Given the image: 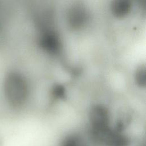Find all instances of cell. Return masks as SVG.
Instances as JSON below:
<instances>
[{
    "label": "cell",
    "mask_w": 146,
    "mask_h": 146,
    "mask_svg": "<svg viewBox=\"0 0 146 146\" xmlns=\"http://www.w3.org/2000/svg\"><path fill=\"white\" fill-rule=\"evenodd\" d=\"M88 11L82 5H73L67 11V22L69 26L74 29H79L83 27L88 22Z\"/></svg>",
    "instance_id": "cell-1"
},
{
    "label": "cell",
    "mask_w": 146,
    "mask_h": 146,
    "mask_svg": "<svg viewBox=\"0 0 146 146\" xmlns=\"http://www.w3.org/2000/svg\"><path fill=\"white\" fill-rule=\"evenodd\" d=\"M41 47L50 53H57L61 47V42L58 34L52 30H44L39 37Z\"/></svg>",
    "instance_id": "cell-2"
},
{
    "label": "cell",
    "mask_w": 146,
    "mask_h": 146,
    "mask_svg": "<svg viewBox=\"0 0 146 146\" xmlns=\"http://www.w3.org/2000/svg\"><path fill=\"white\" fill-rule=\"evenodd\" d=\"M111 7L113 14L115 16L123 17L130 11L131 3L127 0H116L112 2Z\"/></svg>",
    "instance_id": "cell-3"
},
{
    "label": "cell",
    "mask_w": 146,
    "mask_h": 146,
    "mask_svg": "<svg viewBox=\"0 0 146 146\" xmlns=\"http://www.w3.org/2000/svg\"><path fill=\"white\" fill-rule=\"evenodd\" d=\"M135 80L140 87H144L145 84V70L144 66L140 67L135 74Z\"/></svg>",
    "instance_id": "cell-4"
},
{
    "label": "cell",
    "mask_w": 146,
    "mask_h": 146,
    "mask_svg": "<svg viewBox=\"0 0 146 146\" xmlns=\"http://www.w3.org/2000/svg\"><path fill=\"white\" fill-rule=\"evenodd\" d=\"M54 95L58 98H61L63 97L64 95V88L63 86H57L55 87H54Z\"/></svg>",
    "instance_id": "cell-5"
}]
</instances>
